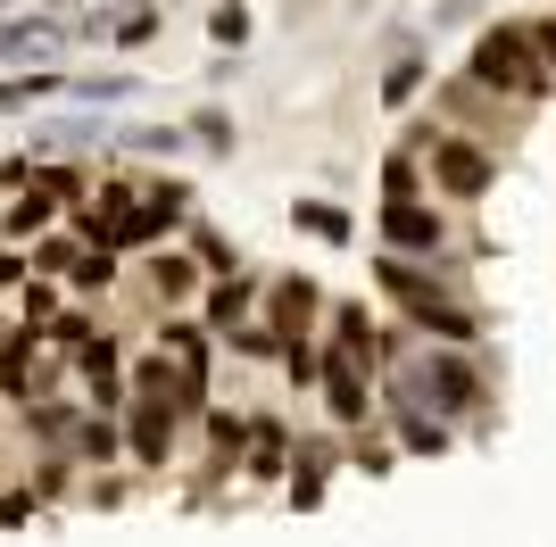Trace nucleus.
I'll return each instance as SVG.
<instances>
[{"label":"nucleus","instance_id":"a211bd4d","mask_svg":"<svg viewBox=\"0 0 556 547\" xmlns=\"http://www.w3.org/2000/svg\"><path fill=\"white\" fill-rule=\"evenodd\" d=\"M424 84H432V59H424V42L391 50V67H382V109H391V116H407V109L424 100Z\"/></svg>","mask_w":556,"mask_h":547},{"label":"nucleus","instance_id":"dca6fc26","mask_svg":"<svg viewBox=\"0 0 556 547\" xmlns=\"http://www.w3.org/2000/svg\"><path fill=\"white\" fill-rule=\"evenodd\" d=\"M382 415H391V432H399V448H407V456H448V448H457V423H448V415H432L424 398L382 407Z\"/></svg>","mask_w":556,"mask_h":547},{"label":"nucleus","instance_id":"e433bc0d","mask_svg":"<svg viewBox=\"0 0 556 547\" xmlns=\"http://www.w3.org/2000/svg\"><path fill=\"white\" fill-rule=\"evenodd\" d=\"M25 274H34V266H25L17 250H0V291H25Z\"/></svg>","mask_w":556,"mask_h":547},{"label":"nucleus","instance_id":"6e6552de","mask_svg":"<svg viewBox=\"0 0 556 547\" xmlns=\"http://www.w3.org/2000/svg\"><path fill=\"white\" fill-rule=\"evenodd\" d=\"M374 365H357V357H341V348H325V382H316V398H325V415L341 423V432H366V415L382 407L374 398Z\"/></svg>","mask_w":556,"mask_h":547},{"label":"nucleus","instance_id":"7c9ffc66","mask_svg":"<svg viewBox=\"0 0 556 547\" xmlns=\"http://www.w3.org/2000/svg\"><path fill=\"white\" fill-rule=\"evenodd\" d=\"M141 75H67V91L84 100V109H116V100H134Z\"/></svg>","mask_w":556,"mask_h":547},{"label":"nucleus","instance_id":"393cba45","mask_svg":"<svg viewBox=\"0 0 556 547\" xmlns=\"http://www.w3.org/2000/svg\"><path fill=\"white\" fill-rule=\"evenodd\" d=\"M116 150H134V158H166V166H175V158L191 150V133H184V125H125V133H116Z\"/></svg>","mask_w":556,"mask_h":547},{"label":"nucleus","instance_id":"cd10ccee","mask_svg":"<svg viewBox=\"0 0 556 547\" xmlns=\"http://www.w3.org/2000/svg\"><path fill=\"white\" fill-rule=\"evenodd\" d=\"M191 257H200V274H208V282H225V274H241V257H232V241L216 225H191V241H184Z\"/></svg>","mask_w":556,"mask_h":547},{"label":"nucleus","instance_id":"4be33fe9","mask_svg":"<svg viewBox=\"0 0 556 547\" xmlns=\"http://www.w3.org/2000/svg\"><path fill=\"white\" fill-rule=\"evenodd\" d=\"M75 465H116V456H125V432H116V423H109V415H100V407H84V423H75Z\"/></svg>","mask_w":556,"mask_h":547},{"label":"nucleus","instance_id":"20e7f679","mask_svg":"<svg viewBox=\"0 0 556 547\" xmlns=\"http://www.w3.org/2000/svg\"><path fill=\"white\" fill-rule=\"evenodd\" d=\"M424 182H432V200H457V207H473V200H490V182H498V150H490L482 133H432L424 141Z\"/></svg>","mask_w":556,"mask_h":547},{"label":"nucleus","instance_id":"473e14b6","mask_svg":"<svg viewBox=\"0 0 556 547\" xmlns=\"http://www.w3.org/2000/svg\"><path fill=\"white\" fill-rule=\"evenodd\" d=\"M208 34H216V50H250V9H241V0H216Z\"/></svg>","mask_w":556,"mask_h":547},{"label":"nucleus","instance_id":"2f4dec72","mask_svg":"<svg viewBox=\"0 0 556 547\" xmlns=\"http://www.w3.org/2000/svg\"><path fill=\"white\" fill-rule=\"evenodd\" d=\"M50 91H67V75H50V67H25L0 84V109H34V100H50Z\"/></svg>","mask_w":556,"mask_h":547},{"label":"nucleus","instance_id":"aec40b11","mask_svg":"<svg viewBox=\"0 0 556 547\" xmlns=\"http://www.w3.org/2000/svg\"><path fill=\"white\" fill-rule=\"evenodd\" d=\"M116 125H100V116H59V125H34V158H50V150H109Z\"/></svg>","mask_w":556,"mask_h":547},{"label":"nucleus","instance_id":"4468645a","mask_svg":"<svg viewBox=\"0 0 556 547\" xmlns=\"http://www.w3.org/2000/svg\"><path fill=\"white\" fill-rule=\"evenodd\" d=\"M291 432H282L275 415H250V448H241V481H257V489H275V481H291Z\"/></svg>","mask_w":556,"mask_h":547},{"label":"nucleus","instance_id":"7ed1b4c3","mask_svg":"<svg viewBox=\"0 0 556 547\" xmlns=\"http://www.w3.org/2000/svg\"><path fill=\"white\" fill-rule=\"evenodd\" d=\"M407 365V382H416V398L432 415H448V423H465V432L482 440L490 432V373L473 348H448V341H424L416 357H399Z\"/></svg>","mask_w":556,"mask_h":547},{"label":"nucleus","instance_id":"b1692460","mask_svg":"<svg viewBox=\"0 0 556 547\" xmlns=\"http://www.w3.org/2000/svg\"><path fill=\"white\" fill-rule=\"evenodd\" d=\"M50 225H59V200H50V191H34V182H25V191H17V207L0 216V232H9V241H42Z\"/></svg>","mask_w":556,"mask_h":547},{"label":"nucleus","instance_id":"c9c22d12","mask_svg":"<svg viewBox=\"0 0 556 547\" xmlns=\"http://www.w3.org/2000/svg\"><path fill=\"white\" fill-rule=\"evenodd\" d=\"M532 50H540V67L556 75V9H548V17H532Z\"/></svg>","mask_w":556,"mask_h":547},{"label":"nucleus","instance_id":"72a5a7b5","mask_svg":"<svg viewBox=\"0 0 556 547\" xmlns=\"http://www.w3.org/2000/svg\"><path fill=\"white\" fill-rule=\"evenodd\" d=\"M349 465L382 481V473H391V465H399V448H391V440H374V432H349Z\"/></svg>","mask_w":556,"mask_h":547},{"label":"nucleus","instance_id":"f704fd0d","mask_svg":"<svg viewBox=\"0 0 556 547\" xmlns=\"http://www.w3.org/2000/svg\"><path fill=\"white\" fill-rule=\"evenodd\" d=\"M34 506H42V489H9V498H0V523L17 531V523H25V514H34Z\"/></svg>","mask_w":556,"mask_h":547},{"label":"nucleus","instance_id":"6ab92c4d","mask_svg":"<svg viewBox=\"0 0 556 547\" xmlns=\"http://www.w3.org/2000/svg\"><path fill=\"white\" fill-rule=\"evenodd\" d=\"M208 473H241V448H250V415L241 407H208Z\"/></svg>","mask_w":556,"mask_h":547},{"label":"nucleus","instance_id":"f03ea898","mask_svg":"<svg viewBox=\"0 0 556 547\" xmlns=\"http://www.w3.org/2000/svg\"><path fill=\"white\" fill-rule=\"evenodd\" d=\"M465 75L482 91H498L507 109H540L556 91V75L540 67V50H532V17H498L473 34V50H465Z\"/></svg>","mask_w":556,"mask_h":547},{"label":"nucleus","instance_id":"a878e982","mask_svg":"<svg viewBox=\"0 0 556 547\" xmlns=\"http://www.w3.org/2000/svg\"><path fill=\"white\" fill-rule=\"evenodd\" d=\"M184 133H191V150H208V158H232V150H241V125H232V109H216V100L191 116Z\"/></svg>","mask_w":556,"mask_h":547},{"label":"nucleus","instance_id":"c85d7f7f","mask_svg":"<svg viewBox=\"0 0 556 547\" xmlns=\"http://www.w3.org/2000/svg\"><path fill=\"white\" fill-rule=\"evenodd\" d=\"M92 250V241H84V232H42V241H34V274H59V282H67L75 274V257Z\"/></svg>","mask_w":556,"mask_h":547},{"label":"nucleus","instance_id":"39448f33","mask_svg":"<svg viewBox=\"0 0 556 547\" xmlns=\"http://www.w3.org/2000/svg\"><path fill=\"white\" fill-rule=\"evenodd\" d=\"M432 116H441L448 133H482L490 150H498L507 116H523V109H507V100H498V91H482L473 75H448V84H432Z\"/></svg>","mask_w":556,"mask_h":547},{"label":"nucleus","instance_id":"ddd939ff","mask_svg":"<svg viewBox=\"0 0 556 547\" xmlns=\"http://www.w3.org/2000/svg\"><path fill=\"white\" fill-rule=\"evenodd\" d=\"M257 298H266V274H225V282H208V298H200V323H208L216 341H232V332L250 323Z\"/></svg>","mask_w":556,"mask_h":547},{"label":"nucleus","instance_id":"423d86ee","mask_svg":"<svg viewBox=\"0 0 556 547\" xmlns=\"http://www.w3.org/2000/svg\"><path fill=\"white\" fill-rule=\"evenodd\" d=\"M175 432H184V415L175 398H125V465L134 473H166V456H175Z\"/></svg>","mask_w":556,"mask_h":547},{"label":"nucleus","instance_id":"2eb2a0df","mask_svg":"<svg viewBox=\"0 0 556 547\" xmlns=\"http://www.w3.org/2000/svg\"><path fill=\"white\" fill-rule=\"evenodd\" d=\"M59 50H67V25L50 17V9L0 25V59H17V67H42V59H59Z\"/></svg>","mask_w":556,"mask_h":547},{"label":"nucleus","instance_id":"1a4fd4ad","mask_svg":"<svg viewBox=\"0 0 556 547\" xmlns=\"http://www.w3.org/2000/svg\"><path fill=\"white\" fill-rule=\"evenodd\" d=\"M325 307L332 298L316 291V274H275V282H266V323H275L282 341H316Z\"/></svg>","mask_w":556,"mask_h":547},{"label":"nucleus","instance_id":"f8f14e48","mask_svg":"<svg viewBox=\"0 0 556 547\" xmlns=\"http://www.w3.org/2000/svg\"><path fill=\"white\" fill-rule=\"evenodd\" d=\"M332 465H349V448L341 440H300V456H291V481H282V498L300 506V514H316V506H325V489H332Z\"/></svg>","mask_w":556,"mask_h":547},{"label":"nucleus","instance_id":"412c9836","mask_svg":"<svg viewBox=\"0 0 556 547\" xmlns=\"http://www.w3.org/2000/svg\"><path fill=\"white\" fill-rule=\"evenodd\" d=\"M291 225H300L307 241H325V250H349V241H357V216L332 207V200H291Z\"/></svg>","mask_w":556,"mask_h":547},{"label":"nucleus","instance_id":"0eeeda50","mask_svg":"<svg viewBox=\"0 0 556 547\" xmlns=\"http://www.w3.org/2000/svg\"><path fill=\"white\" fill-rule=\"evenodd\" d=\"M382 250L416 257V266H441L448 257V216L432 200H382Z\"/></svg>","mask_w":556,"mask_h":547},{"label":"nucleus","instance_id":"f3484780","mask_svg":"<svg viewBox=\"0 0 556 547\" xmlns=\"http://www.w3.org/2000/svg\"><path fill=\"white\" fill-rule=\"evenodd\" d=\"M208 341H216V332H208L200 316H184V307H175V316H159V348L184 365L191 382H208Z\"/></svg>","mask_w":556,"mask_h":547},{"label":"nucleus","instance_id":"c756f323","mask_svg":"<svg viewBox=\"0 0 556 547\" xmlns=\"http://www.w3.org/2000/svg\"><path fill=\"white\" fill-rule=\"evenodd\" d=\"M67 291H75V298H92V291H116V250H100V241H92V250L75 257Z\"/></svg>","mask_w":556,"mask_h":547},{"label":"nucleus","instance_id":"9d476101","mask_svg":"<svg viewBox=\"0 0 556 547\" xmlns=\"http://www.w3.org/2000/svg\"><path fill=\"white\" fill-rule=\"evenodd\" d=\"M75 373H84V407L100 415H125V398H134V365H125V348L100 332L92 348H75Z\"/></svg>","mask_w":556,"mask_h":547},{"label":"nucleus","instance_id":"58836bf2","mask_svg":"<svg viewBox=\"0 0 556 547\" xmlns=\"http://www.w3.org/2000/svg\"><path fill=\"white\" fill-rule=\"evenodd\" d=\"M0 341H9V332H0Z\"/></svg>","mask_w":556,"mask_h":547},{"label":"nucleus","instance_id":"bb28decb","mask_svg":"<svg viewBox=\"0 0 556 547\" xmlns=\"http://www.w3.org/2000/svg\"><path fill=\"white\" fill-rule=\"evenodd\" d=\"M17 316H25V332H50V323L67 316V307H59V274H25V291H17Z\"/></svg>","mask_w":556,"mask_h":547},{"label":"nucleus","instance_id":"f257e3e1","mask_svg":"<svg viewBox=\"0 0 556 547\" xmlns=\"http://www.w3.org/2000/svg\"><path fill=\"white\" fill-rule=\"evenodd\" d=\"M448 274H457V257H448V266H416V257L382 250V257H374V291L391 298V307H399V323H416L424 341L482 348V307L448 291Z\"/></svg>","mask_w":556,"mask_h":547},{"label":"nucleus","instance_id":"5701e85b","mask_svg":"<svg viewBox=\"0 0 556 547\" xmlns=\"http://www.w3.org/2000/svg\"><path fill=\"white\" fill-rule=\"evenodd\" d=\"M382 200H432V182H424V150H382Z\"/></svg>","mask_w":556,"mask_h":547},{"label":"nucleus","instance_id":"9b49d317","mask_svg":"<svg viewBox=\"0 0 556 547\" xmlns=\"http://www.w3.org/2000/svg\"><path fill=\"white\" fill-rule=\"evenodd\" d=\"M200 282H208V274H200V257L191 250H141V291L159 298V316H175V307H191V298H200Z\"/></svg>","mask_w":556,"mask_h":547},{"label":"nucleus","instance_id":"4c0bfd02","mask_svg":"<svg viewBox=\"0 0 556 547\" xmlns=\"http://www.w3.org/2000/svg\"><path fill=\"white\" fill-rule=\"evenodd\" d=\"M42 9H50V17H59V9H84V0H42Z\"/></svg>","mask_w":556,"mask_h":547}]
</instances>
